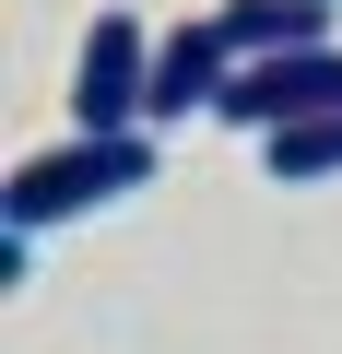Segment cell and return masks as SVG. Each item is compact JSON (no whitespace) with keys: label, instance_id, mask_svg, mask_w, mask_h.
Here are the masks:
<instances>
[{"label":"cell","instance_id":"obj_3","mask_svg":"<svg viewBox=\"0 0 342 354\" xmlns=\"http://www.w3.org/2000/svg\"><path fill=\"white\" fill-rule=\"evenodd\" d=\"M142 106H153V36L130 12H106L83 36V59H71V118L83 130H153Z\"/></svg>","mask_w":342,"mask_h":354},{"label":"cell","instance_id":"obj_4","mask_svg":"<svg viewBox=\"0 0 342 354\" xmlns=\"http://www.w3.org/2000/svg\"><path fill=\"white\" fill-rule=\"evenodd\" d=\"M225 83H236V48H225V24L201 12V24H178V36H153V130H178L189 106H225Z\"/></svg>","mask_w":342,"mask_h":354},{"label":"cell","instance_id":"obj_5","mask_svg":"<svg viewBox=\"0 0 342 354\" xmlns=\"http://www.w3.org/2000/svg\"><path fill=\"white\" fill-rule=\"evenodd\" d=\"M330 12L342 0H225V48L236 59H283V48H330Z\"/></svg>","mask_w":342,"mask_h":354},{"label":"cell","instance_id":"obj_6","mask_svg":"<svg viewBox=\"0 0 342 354\" xmlns=\"http://www.w3.org/2000/svg\"><path fill=\"white\" fill-rule=\"evenodd\" d=\"M260 153H272V189H319V177H342V106L307 118V130H272Z\"/></svg>","mask_w":342,"mask_h":354},{"label":"cell","instance_id":"obj_1","mask_svg":"<svg viewBox=\"0 0 342 354\" xmlns=\"http://www.w3.org/2000/svg\"><path fill=\"white\" fill-rule=\"evenodd\" d=\"M130 189H153V130H83V142H59V153H36V165L0 177V225H12V236H48L71 213L130 201Z\"/></svg>","mask_w":342,"mask_h":354},{"label":"cell","instance_id":"obj_2","mask_svg":"<svg viewBox=\"0 0 342 354\" xmlns=\"http://www.w3.org/2000/svg\"><path fill=\"white\" fill-rule=\"evenodd\" d=\"M342 106V36L330 48H283V59H236V83H225V106L213 118H236V130H307V118H330Z\"/></svg>","mask_w":342,"mask_h":354}]
</instances>
